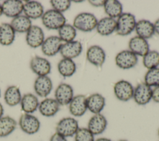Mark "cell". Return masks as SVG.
<instances>
[{"mask_svg": "<svg viewBox=\"0 0 159 141\" xmlns=\"http://www.w3.org/2000/svg\"><path fill=\"white\" fill-rule=\"evenodd\" d=\"M20 104L24 113L32 114L38 109L39 101L38 98L35 94L26 93L22 96Z\"/></svg>", "mask_w": 159, "mask_h": 141, "instance_id": "603a6c76", "label": "cell"}, {"mask_svg": "<svg viewBox=\"0 0 159 141\" xmlns=\"http://www.w3.org/2000/svg\"><path fill=\"white\" fill-rule=\"evenodd\" d=\"M83 51V46L80 41L73 40L63 43L60 53L63 58L73 59L78 57Z\"/></svg>", "mask_w": 159, "mask_h": 141, "instance_id": "9a60e30c", "label": "cell"}, {"mask_svg": "<svg viewBox=\"0 0 159 141\" xmlns=\"http://www.w3.org/2000/svg\"><path fill=\"white\" fill-rule=\"evenodd\" d=\"M2 14V6L0 4V16Z\"/></svg>", "mask_w": 159, "mask_h": 141, "instance_id": "7bdbcfd3", "label": "cell"}, {"mask_svg": "<svg viewBox=\"0 0 159 141\" xmlns=\"http://www.w3.org/2000/svg\"><path fill=\"white\" fill-rule=\"evenodd\" d=\"M3 114H4V107L2 104L0 102V118L3 116Z\"/></svg>", "mask_w": 159, "mask_h": 141, "instance_id": "60d3db41", "label": "cell"}, {"mask_svg": "<svg viewBox=\"0 0 159 141\" xmlns=\"http://www.w3.org/2000/svg\"><path fill=\"white\" fill-rule=\"evenodd\" d=\"M88 2L91 6L96 7H102V6L103 7L105 3L104 0H89Z\"/></svg>", "mask_w": 159, "mask_h": 141, "instance_id": "f35d334b", "label": "cell"}, {"mask_svg": "<svg viewBox=\"0 0 159 141\" xmlns=\"http://www.w3.org/2000/svg\"><path fill=\"white\" fill-rule=\"evenodd\" d=\"M16 32L9 23L0 25V44L4 46L11 45L14 41Z\"/></svg>", "mask_w": 159, "mask_h": 141, "instance_id": "4316f807", "label": "cell"}, {"mask_svg": "<svg viewBox=\"0 0 159 141\" xmlns=\"http://www.w3.org/2000/svg\"><path fill=\"white\" fill-rule=\"evenodd\" d=\"M19 125L22 131L28 135H33L39 132L40 122L32 114H22L19 119Z\"/></svg>", "mask_w": 159, "mask_h": 141, "instance_id": "277c9868", "label": "cell"}, {"mask_svg": "<svg viewBox=\"0 0 159 141\" xmlns=\"http://www.w3.org/2000/svg\"><path fill=\"white\" fill-rule=\"evenodd\" d=\"M22 95L19 87L12 85L8 86L4 94V99L7 105L14 107L20 104Z\"/></svg>", "mask_w": 159, "mask_h": 141, "instance_id": "484cf974", "label": "cell"}, {"mask_svg": "<svg viewBox=\"0 0 159 141\" xmlns=\"http://www.w3.org/2000/svg\"><path fill=\"white\" fill-rule=\"evenodd\" d=\"M152 99L155 102L159 103V86L152 89Z\"/></svg>", "mask_w": 159, "mask_h": 141, "instance_id": "74e56055", "label": "cell"}, {"mask_svg": "<svg viewBox=\"0 0 159 141\" xmlns=\"http://www.w3.org/2000/svg\"><path fill=\"white\" fill-rule=\"evenodd\" d=\"M118 141H128V140H125V139H121V140H118Z\"/></svg>", "mask_w": 159, "mask_h": 141, "instance_id": "f6af8a7d", "label": "cell"}, {"mask_svg": "<svg viewBox=\"0 0 159 141\" xmlns=\"http://www.w3.org/2000/svg\"><path fill=\"white\" fill-rule=\"evenodd\" d=\"M129 48L137 56L143 57L149 51V45L147 40L137 35L130 39Z\"/></svg>", "mask_w": 159, "mask_h": 141, "instance_id": "d6986e66", "label": "cell"}, {"mask_svg": "<svg viewBox=\"0 0 159 141\" xmlns=\"http://www.w3.org/2000/svg\"><path fill=\"white\" fill-rule=\"evenodd\" d=\"M50 2L53 9L61 13L67 11L71 4V1L70 0H51Z\"/></svg>", "mask_w": 159, "mask_h": 141, "instance_id": "d590c367", "label": "cell"}, {"mask_svg": "<svg viewBox=\"0 0 159 141\" xmlns=\"http://www.w3.org/2000/svg\"><path fill=\"white\" fill-rule=\"evenodd\" d=\"M31 70L38 76H47L51 71V64L45 58L35 55L30 61Z\"/></svg>", "mask_w": 159, "mask_h": 141, "instance_id": "9c48e42d", "label": "cell"}, {"mask_svg": "<svg viewBox=\"0 0 159 141\" xmlns=\"http://www.w3.org/2000/svg\"><path fill=\"white\" fill-rule=\"evenodd\" d=\"M70 114L75 117H81L86 112L87 104L86 97L83 94L74 96L68 104Z\"/></svg>", "mask_w": 159, "mask_h": 141, "instance_id": "5bb4252c", "label": "cell"}, {"mask_svg": "<svg viewBox=\"0 0 159 141\" xmlns=\"http://www.w3.org/2000/svg\"><path fill=\"white\" fill-rule=\"evenodd\" d=\"M58 37L65 43L73 41L76 36V29L73 25L65 24L58 30Z\"/></svg>", "mask_w": 159, "mask_h": 141, "instance_id": "1f68e13d", "label": "cell"}, {"mask_svg": "<svg viewBox=\"0 0 159 141\" xmlns=\"http://www.w3.org/2000/svg\"><path fill=\"white\" fill-rule=\"evenodd\" d=\"M41 19L43 26L50 30H58L66 24V18L63 13L53 9L44 12Z\"/></svg>", "mask_w": 159, "mask_h": 141, "instance_id": "6da1fadb", "label": "cell"}, {"mask_svg": "<svg viewBox=\"0 0 159 141\" xmlns=\"http://www.w3.org/2000/svg\"><path fill=\"white\" fill-rule=\"evenodd\" d=\"M45 40L43 30L37 25H32L26 33L25 40L27 44L31 48H37L41 47Z\"/></svg>", "mask_w": 159, "mask_h": 141, "instance_id": "7c38bea8", "label": "cell"}, {"mask_svg": "<svg viewBox=\"0 0 159 141\" xmlns=\"http://www.w3.org/2000/svg\"><path fill=\"white\" fill-rule=\"evenodd\" d=\"M115 62L116 65L121 69H130L137 65L138 58L129 50H124L116 55Z\"/></svg>", "mask_w": 159, "mask_h": 141, "instance_id": "8992f818", "label": "cell"}, {"mask_svg": "<svg viewBox=\"0 0 159 141\" xmlns=\"http://www.w3.org/2000/svg\"><path fill=\"white\" fill-rule=\"evenodd\" d=\"M95 141H112V140L109 139H107V138L101 137V138H99V139H96Z\"/></svg>", "mask_w": 159, "mask_h": 141, "instance_id": "b9f144b4", "label": "cell"}, {"mask_svg": "<svg viewBox=\"0 0 159 141\" xmlns=\"http://www.w3.org/2000/svg\"><path fill=\"white\" fill-rule=\"evenodd\" d=\"M0 97H1V89H0Z\"/></svg>", "mask_w": 159, "mask_h": 141, "instance_id": "7dc6e473", "label": "cell"}, {"mask_svg": "<svg viewBox=\"0 0 159 141\" xmlns=\"http://www.w3.org/2000/svg\"><path fill=\"white\" fill-rule=\"evenodd\" d=\"M153 26H154L155 32L157 33L158 35H159V19L155 20V22L153 24Z\"/></svg>", "mask_w": 159, "mask_h": 141, "instance_id": "ab89813d", "label": "cell"}, {"mask_svg": "<svg viewBox=\"0 0 159 141\" xmlns=\"http://www.w3.org/2000/svg\"><path fill=\"white\" fill-rule=\"evenodd\" d=\"M60 104L53 98H45L39 102V111L44 117L54 116L60 109Z\"/></svg>", "mask_w": 159, "mask_h": 141, "instance_id": "ffe728a7", "label": "cell"}, {"mask_svg": "<svg viewBox=\"0 0 159 141\" xmlns=\"http://www.w3.org/2000/svg\"><path fill=\"white\" fill-rule=\"evenodd\" d=\"M55 99L60 106H66L74 97L72 86L67 83H60L55 91Z\"/></svg>", "mask_w": 159, "mask_h": 141, "instance_id": "30bf717a", "label": "cell"}, {"mask_svg": "<svg viewBox=\"0 0 159 141\" xmlns=\"http://www.w3.org/2000/svg\"><path fill=\"white\" fill-rule=\"evenodd\" d=\"M17 122L9 116L0 118V137H6L11 134L16 129Z\"/></svg>", "mask_w": 159, "mask_h": 141, "instance_id": "f1b7e54d", "label": "cell"}, {"mask_svg": "<svg viewBox=\"0 0 159 141\" xmlns=\"http://www.w3.org/2000/svg\"><path fill=\"white\" fill-rule=\"evenodd\" d=\"M136 22L135 17L133 14L129 12H122L116 20V34L120 36L129 35L135 30Z\"/></svg>", "mask_w": 159, "mask_h": 141, "instance_id": "3957f363", "label": "cell"}, {"mask_svg": "<svg viewBox=\"0 0 159 141\" xmlns=\"http://www.w3.org/2000/svg\"><path fill=\"white\" fill-rule=\"evenodd\" d=\"M50 141H68L66 138L55 132L50 138Z\"/></svg>", "mask_w": 159, "mask_h": 141, "instance_id": "8d00e7d4", "label": "cell"}, {"mask_svg": "<svg viewBox=\"0 0 159 141\" xmlns=\"http://www.w3.org/2000/svg\"><path fill=\"white\" fill-rule=\"evenodd\" d=\"M96 29L101 35H109L116 31V20L109 17H103L98 21Z\"/></svg>", "mask_w": 159, "mask_h": 141, "instance_id": "d4e9b609", "label": "cell"}, {"mask_svg": "<svg viewBox=\"0 0 159 141\" xmlns=\"http://www.w3.org/2000/svg\"><path fill=\"white\" fill-rule=\"evenodd\" d=\"M23 12L24 13V16L30 19H37L42 17L43 14V7L38 1H27L24 4Z\"/></svg>", "mask_w": 159, "mask_h": 141, "instance_id": "44dd1931", "label": "cell"}, {"mask_svg": "<svg viewBox=\"0 0 159 141\" xmlns=\"http://www.w3.org/2000/svg\"><path fill=\"white\" fill-rule=\"evenodd\" d=\"M98 21L94 14L89 12H81L75 17L73 25L76 29L88 32L96 29Z\"/></svg>", "mask_w": 159, "mask_h": 141, "instance_id": "7a4b0ae2", "label": "cell"}, {"mask_svg": "<svg viewBox=\"0 0 159 141\" xmlns=\"http://www.w3.org/2000/svg\"><path fill=\"white\" fill-rule=\"evenodd\" d=\"M58 73L63 77H70L75 73L76 66L71 59L62 58L57 65Z\"/></svg>", "mask_w": 159, "mask_h": 141, "instance_id": "f546056e", "label": "cell"}, {"mask_svg": "<svg viewBox=\"0 0 159 141\" xmlns=\"http://www.w3.org/2000/svg\"><path fill=\"white\" fill-rule=\"evenodd\" d=\"M10 24L14 31L19 33H27L32 25L31 19L24 15H20L13 18Z\"/></svg>", "mask_w": 159, "mask_h": 141, "instance_id": "83f0119b", "label": "cell"}, {"mask_svg": "<svg viewBox=\"0 0 159 141\" xmlns=\"http://www.w3.org/2000/svg\"><path fill=\"white\" fill-rule=\"evenodd\" d=\"M24 4L19 0H6L1 4L2 14L12 19L20 16L23 12Z\"/></svg>", "mask_w": 159, "mask_h": 141, "instance_id": "2e32d148", "label": "cell"}, {"mask_svg": "<svg viewBox=\"0 0 159 141\" xmlns=\"http://www.w3.org/2000/svg\"><path fill=\"white\" fill-rule=\"evenodd\" d=\"M63 43L58 36L52 35L44 40L41 45V50L45 55L52 57L60 52Z\"/></svg>", "mask_w": 159, "mask_h": 141, "instance_id": "8fae6325", "label": "cell"}, {"mask_svg": "<svg viewBox=\"0 0 159 141\" xmlns=\"http://www.w3.org/2000/svg\"><path fill=\"white\" fill-rule=\"evenodd\" d=\"M74 136L75 141H95L94 135L87 128L84 127H79Z\"/></svg>", "mask_w": 159, "mask_h": 141, "instance_id": "e575fe53", "label": "cell"}, {"mask_svg": "<svg viewBox=\"0 0 159 141\" xmlns=\"http://www.w3.org/2000/svg\"><path fill=\"white\" fill-rule=\"evenodd\" d=\"M88 109L94 114H99L106 104L104 97L99 93H94L86 98Z\"/></svg>", "mask_w": 159, "mask_h": 141, "instance_id": "7402d4cb", "label": "cell"}, {"mask_svg": "<svg viewBox=\"0 0 159 141\" xmlns=\"http://www.w3.org/2000/svg\"><path fill=\"white\" fill-rule=\"evenodd\" d=\"M134 88L132 84L126 80H120L114 86V93L119 100L127 101L133 98Z\"/></svg>", "mask_w": 159, "mask_h": 141, "instance_id": "52a82bcc", "label": "cell"}, {"mask_svg": "<svg viewBox=\"0 0 159 141\" xmlns=\"http://www.w3.org/2000/svg\"><path fill=\"white\" fill-rule=\"evenodd\" d=\"M139 105L143 106L148 103L152 99V89L144 82L140 83L134 88L133 98Z\"/></svg>", "mask_w": 159, "mask_h": 141, "instance_id": "ba28073f", "label": "cell"}, {"mask_svg": "<svg viewBox=\"0 0 159 141\" xmlns=\"http://www.w3.org/2000/svg\"><path fill=\"white\" fill-rule=\"evenodd\" d=\"M144 83L150 87L159 86V68L148 70L144 76Z\"/></svg>", "mask_w": 159, "mask_h": 141, "instance_id": "836d02e7", "label": "cell"}, {"mask_svg": "<svg viewBox=\"0 0 159 141\" xmlns=\"http://www.w3.org/2000/svg\"><path fill=\"white\" fill-rule=\"evenodd\" d=\"M52 88V81L48 76H38L34 83V91L41 98H46L51 93Z\"/></svg>", "mask_w": 159, "mask_h": 141, "instance_id": "4fadbf2b", "label": "cell"}, {"mask_svg": "<svg viewBox=\"0 0 159 141\" xmlns=\"http://www.w3.org/2000/svg\"><path fill=\"white\" fill-rule=\"evenodd\" d=\"M73 2H76V3H78V2H83V0H81V1H73Z\"/></svg>", "mask_w": 159, "mask_h": 141, "instance_id": "ee69618b", "label": "cell"}, {"mask_svg": "<svg viewBox=\"0 0 159 141\" xmlns=\"http://www.w3.org/2000/svg\"><path fill=\"white\" fill-rule=\"evenodd\" d=\"M79 129L78 121L73 117H66L60 119L56 125V132L65 137L74 136Z\"/></svg>", "mask_w": 159, "mask_h": 141, "instance_id": "5b68a950", "label": "cell"}, {"mask_svg": "<svg viewBox=\"0 0 159 141\" xmlns=\"http://www.w3.org/2000/svg\"><path fill=\"white\" fill-rule=\"evenodd\" d=\"M158 137H159V129H158Z\"/></svg>", "mask_w": 159, "mask_h": 141, "instance_id": "bcb514c9", "label": "cell"}, {"mask_svg": "<svg viewBox=\"0 0 159 141\" xmlns=\"http://www.w3.org/2000/svg\"><path fill=\"white\" fill-rule=\"evenodd\" d=\"M88 61L96 66H101L106 60V53L99 45H94L89 47L86 52Z\"/></svg>", "mask_w": 159, "mask_h": 141, "instance_id": "e0dca14e", "label": "cell"}, {"mask_svg": "<svg viewBox=\"0 0 159 141\" xmlns=\"http://www.w3.org/2000/svg\"><path fill=\"white\" fill-rule=\"evenodd\" d=\"M143 65L148 70L157 68L159 65V52L156 50H149L143 57Z\"/></svg>", "mask_w": 159, "mask_h": 141, "instance_id": "d6a6232c", "label": "cell"}, {"mask_svg": "<svg viewBox=\"0 0 159 141\" xmlns=\"http://www.w3.org/2000/svg\"><path fill=\"white\" fill-rule=\"evenodd\" d=\"M107 125L105 116L101 113L94 114L88 121L87 129L94 135L104 132Z\"/></svg>", "mask_w": 159, "mask_h": 141, "instance_id": "ac0fdd59", "label": "cell"}, {"mask_svg": "<svg viewBox=\"0 0 159 141\" xmlns=\"http://www.w3.org/2000/svg\"><path fill=\"white\" fill-rule=\"evenodd\" d=\"M135 30L137 36L145 40L151 38L155 34L153 24L145 19H142L136 22Z\"/></svg>", "mask_w": 159, "mask_h": 141, "instance_id": "cb8c5ba5", "label": "cell"}, {"mask_svg": "<svg viewBox=\"0 0 159 141\" xmlns=\"http://www.w3.org/2000/svg\"><path fill=\"white\" fill-rule=\"evenodd\" d=\"M103 7L106 14L111 18L119 17L122 14V5L119 1H105Z\"/></svg>", "mask_w": 159, "mask_h": 141, "instance_id": "4dcf8cb0", "label": "cell"}]
</instances>
